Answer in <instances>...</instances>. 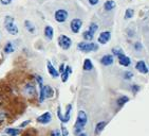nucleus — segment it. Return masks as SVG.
Returning a JSON list of instances; mask_svg holds the SVG:
<instances>
[{"label":"nucleus","instance_id":"obj_17","mask_svg":"<svg viewBox=\"0 0 149 136\" xmlns=\"http://www.w3.org/2000/svg\"><path fill=\"white\" fill-rule=\"evenodd\" d=\"M71 111H72V105L69 104L68 106H67L66 114H65V115H63V118H61V120H60V121L63 122V123H67V122L69 121L70 117H71Z\"/></svg>","mask_w":149,"mask_h":136},{"label":"nucleus","instance_id":"obj_32","mask_svg":"<svg viewBox=\"0 0 149 136\" xmlns=\"http://www.w3.org/2000/svg\"><path fill=\"white\" fill-rule=\"evenodd\" d=\"M125 79H127V80H129V79H131L132 77H133V75H132V73H129V71H127V73H125Z\"/></svg>","mask_w":149,"mask_h":136},{"label":"nucleus","instance_id":"obj_41","mask_svg":"<svg viewBox=\"0 0 149 136\" xmlns=\"http://www.w3.org/2000/svg\"><path fill=\"white\" fill-rule=\"evenodd\" d=\"M2 136H9V135H6V134H4V135H2Z\"/></svg>","mask_w":149,"mask_h":136},{"label":"nucleus","instance_id":"obj_37","mask_svg":"<svg viewBox=\"0 0 149 136\" xmlns=\"http://www.w3.org/2000/svg\"><path fill=\"white\" fill-rule=\"evenodd\" d=\"M65 68H66V66H65V64H61V65H60V67H59V70H58V73H59V75L61 73H63V70H65Z\"/></svg>","mask_w":149,"mask_h":136},{"label":"nucleus","instance_id":"obj_39","mask_svg":"<svg viewBox=\"0 0 149 136\" xmlns=\"http://www.w3.org/2000/svg\"><path fill=\"white\" fill-rule=\"evenodd\" d=\"M77 136H87L86 133H84V132H80V133L77 134Z\"/></svg>","mask_w":149,"mask_h":136},{"label":"nucleus","instance_id":"obj_26","mask_svg":"<svg viewBox=\"0 0 149 136\" xmlns=\"http://www.w3.org/2000/svg\"><path fill=\"white\" fill-rule=\"evenodd\" d=\"M8 117H9V113H8L6 110L0 109V122L6 121V119H8Z\"/></svg>","mask_w":149,"mask_h":136},{"label":"nucleus","instance_id":"obj_4","mask_svg":"<svg viewBox=\"0 0 149 136\" xmlns=\"http://www.w3.org/2000/svg\"><path fill=\"white\" fill-rule=\"evenodd\" d=\"M23 93L26 97L29 98H34L37 92H36V87H35V84L33 82H28V83L24 85L23 87Z\"/></svg>","mask_w":149,"mask_h":136},{"label":"nucleus","instance_id":"obj_28","mask_svg":"<svg viewBox=\"0 0 149 136\" xmlns=\"http://www.w3.org/2000/svg\"><path fill=\"white\" fill-rule=\"evenodd\" d=\"M97 29H98V26H97V25H96L95 23H92L91 25L89 26V29H88V30H89L90 32H92L93 34H95V32L97 31Z\"/></svg>","mask_w":149,"mask_h":136},{"label":"nucleus","instance_id":"obj_27","mask_svg":"<svg viewBox=\"0 0 149 136\" xmlns=\"http://www.w3.org/2000/svg\"><path fill=\"white\" fill-rule=\"evenodd\" d=\"M133 14H134V11L132 9H127L126 12H125V18L126 19H129V18H131L132 16H133Z\"/></svg>","mask_w":149,"mask_h":136},{"label":"nucleus","instance_id":"obj_10","mask_svg":"<svg viewBox=\"0 0 149 136\" xmlns=\"http://www.w3.org/2000/svg\"><path fill=\"white\" fill-rule=\"evenodd\" d=\"M47 69H48V73H49V75H51L52 78H58L59 77L58 70L52 65V63L50 61L47 62Z\"/></svg>","mask_w":149,"mask_h":136},{"label":"nucleus","instance_id":"obj_19","mask_svg":"<svg viewBox=\"0 0 149 136\" xmlns=\"http://www.w3.org/2000/svg\"><path fill=\"white\" fill-rule=\"evenodd\" d=\"M6 134L9 136H18L20 134V130L18 128H6Z\"/></svg>","mask_w":149,"mask_h":136},{"label":"nucleus","instance_id":"obj_20","mask_svg":"<svg viewBox=\"0 0 149 136\" xmlns=\"http://www.w3.org/2000/svg\"><path fill=\"white\" fill-rule=\"evenodd\" d=\"M24 27H26V29L28 30V32H30V33H32V34H34L35 32H36V28H35L34 23H31L30 20L24 21Z\"/></svg>","mask_w":149,"mask_h":136},{"label":"nucleus","instance_id":"obj_18","mask_svg":"<svg viewBox=\"0 0 149 136\" xmlns=\"http://www.w3.org/2000/svg\"><path fill=\"white\" fill-rule=\"evenodd\" d=\"M72 73V69L70 66H66V68H65V70H63V73H60L61 75V81L63 82H67L68 81V78H69L70 73Z\"/></svg>","mask_w":149,"mask_h":136},{"label":"nucleus","instance_id":"obj_12","mask_svg":"<svg viewBox=\"0 0 149 136\" xmlns=\"http://www.w3.org/2000/svg\"><path fill=\"white\" fill-rule=\"evenodd\" d=\"M118 63H120V65H122V66H129L130 63H131V61H130V58H128V56H126V55L124 54V53H122L120 55H118Z\"/></svg>","mask_w":149,"mask_h":136},{"label":"nucleus","instance_id":"obj_34","mask_svg":"<svg viewBox=\"0 0 149 136\" xmlns=\"http://www.w3.org/2000/svg\"><path fill=\"white\" fill-rule=\"evenodd\" d=\"M0 2H1V4H3V6H9L10 3L12 2V0H0Z\"/></svg>","mask_w":149,"mask_h":136},{"label":"nucleus","instance_id":"obj_21","mask_svg":"<svg viewBox=\"0 0 149 136\" xmlns=\"http://www.w3.org/2000/svg\"><path fill=\"white\" fill-rule=\"evenodd\" d=\"M83 68L85 71H90V70L93 69V64H92L91 60L90 58H86L85 62H84V65H83Z\"/></svg>","mask_w":149,"mask_h":136},{"label":"nucleus","instance_id":"obj_22","mask_svg":"<svg viewBox=\"0 0 149 136\" xmlns=\"http://www.w3.org/2000/svg\"><path fill=\"white\" fill-rule=\"evenodd\" d=\"M115 2L113 1V0H107L106 2H105V4H104V9L106 10V11H111V10H113L115 8Z\"/></svg>","mask_w":149,"mask_h":136},{"label":"nucleus","instance_id":"obj_35","mask_svg":"<svg viewBox=\"0 0 149 136\" xmlns=\"http://www.w3.org/2000/svg\"><path fill=\"white\" fill-rule=\"evenodd\" d=\"M30 122H31V121H30V120H26V121L22 122V123H21V125H19V128H24V127H26V125H29Z\"/></svg>","mask_w":149,"mask_h":136},{"label":"nucleus","instance_id":"obj_13","mask_svg":"<svg viewBox=\"0 0 149 136\" xmlns=\"http://www.w3.org/2000/svg\"><path fill=\"white\" fill-rule=\"evenodd\" d=\"M135 68L140 71L141 73H148V68L146 66V63L144 61H139L135 65Z\"/></svg>","mask_w":149,"mask_h":136},{"label":"nucleus","instance_id":"obj_40","mask_svg":"<svg viewBox=\"0 0 149 136\" xmlns=\"http://www.w3.org/2000/svg\"><path fill=\"white\" fill-rule=\"evenodd\" d=\"M1 103H2V96L0 95V104H1Z\"/></svg>","mask_w":149,"mask_h":136},{"label":"nucleus","instance_id":"obj_25","mask_svg":"<svg viewBox=\"0 0 149 136\" xmlns=\"http://www.w3.org/2000/svg\"><path fill=\"white\" fill-rule=\"evenodd\" d=\"M106 125H107L106 121H100V122H98L97 125H96V127H95V133H96V134L100 133V132H102V131L104 130V128L106 127Z\"/></svg>","mask_w":149,"mask_h":136},{"label":"nucleus","instance_id":"obj_6","mask_svg":"<svg viewBox=\"0 0 149 136\" xmlns=\"http://www.w3.org/2000/svg\"><path fill=\"white\" fill-rule=\"evenodd\" d=\"M68 12L66 11V10H63V9H60V10H57V11L55 12V14H54V18H55V20L57 21V23H65V21L68 19Z\"/></svg>","mask_w":149,"mask_h":136},{"label":"nucleus","instance_id":"obj_23","mask_svg":"<svg viewBox=\"0 0 149 136\" xmlns=\"http://www.w3.org/2000/svg\"><path fill=\"white\" fill-rule=\"evenodd\" d=\"M83 37L84 39H86L87 42H90L93 39V37H94V34L92 33V32H90L89 30H87V31H85L83 33Z\"/></svg>","mask_w":149,"mask_h":136},{"label":"nucleus","instance_id":"obj_30","mask_svg":"<svg viewBox=\"0 0 149 136\" xmlns=\"http://www.w3.org/2000/svg\"><path fill=\"white\" fill-rule=\"evenodd\" d=\"M112 53L114 55H116V56H118V55H120L122 53H123V51L120 49H116V48H114V49H112Z\"/></svg>","mask_w":149,"mask_h":136},{"label":"nucleus","instance_id":"obj_16","mask_svg":"<svg viewBox=\"0 0 149 136\" xmlns=\"http://www.w3.org/2000/svg\"><path fill=\"white\" fill-rule=\"evenodd\" d=\"M43 94H45V98H52L54 96V90L50 85H45L43 86Z\"/></svg>","mask_w":149,"mask_h":136},{"label":"nucleus","instance_id":"obj_42","mask_svg":"<svg viewBox=\"0 0 149 136\" xmlns=\"http://www.w3.org/2000/svg\"><path fill=\"white\" fill-rule=\"evenodd\" d=\"M148 71H149V70H148Z\"/></svg>","mask_w":149,"mask_h":136},{"label":"nucleus","instance_id":"obj_38","mask_svg":"<svg viewBox=\"0 0 149 136\" xmlns=\"http://www.w3.org/2000/svg\"><path fill=\"white\" fill-rule=\"evenodd\" d=\"M132 87H133L132 89H133V92H134V93H135V92H138V90H139V86H136V85H134V86H132Z\"/></svg>","mask_w":149,"mask_h":136},{"label":"nucleus","instance_id":"obj_15","mask_svg":"<svg viewBox=\"0 0 149 136\" xmlns=\"http://www.w3.org/2000/svg\"><path fill=\"white\" fill-rule=\"evenodd\" d=\"M45 36L48 41H52V38L54 36V30L51 26H47L45 28Z\"/></svg>","mask_w":149,"mask_h":136},{"label":"nucleus","instance_id":"obj_31","mask_svg":"<svg viewBox=\"0 0 149 136\" xmlns=\"http://www.w3.org/2000/svg\"><path fill=\"white\" fill-rule=\"evenodd\" d=\"M51 136H61V133L59 130H53L51 132Z\"/></svg>","mask_w":149,"mask_h":136},{"label":"nucleus","instance_id":"obj_8","mask_svg":"<svg viewBox=\"0 0 149 136\" xmlns=\"http://www.w3.org/2000/svg\"><path fill=\"white\" fill-rule=\"evenodd\" d=\"M83 26V21L80 20L79 18H74V19H72L71 23H70V28H71V31L73 33H78Z\"/></svg>","mask_w":149,"mask_h":136},{"label":"nucleus","instance_id":"obj_3","mask_svg":"<svg viewBox=\"0 0 149 136\" xmlns=\"http://www.w3.org/2000/svg\"><path fill=\"white\" fill-rule=\"evenodd\" d=\"M77 49L81 52L89 53L92 51H96L98 49V46L94 43H90V42H81L77 45Z\"/></svg>","mask_w":149,"mask_h":136},{"label":"nucleus","instance_id":"obj_24","mask_svg":"<svg viewBox=\"0 0 149 136\" xmlns=\"http://www.w3.org/2000/svg\"><path fill=\"white\" fill-rule=\"evenodd\" d=\"M129 101V98L127 97V96H122V97H120V98L116 100V103H118V106H123L125 103H127V102Z\"/></svg>","mask_w":149,"mask_h":136},{"label":"nucleus","instance_id":"obj_33","mask_svg":"<svg viewBox=\"0 0 149 136\" xmlns=\"http://www.w3.org/2000/svg\"><path fill=\"white\" fill-rule=\"evenodd\" d=\"M68 135V131H67V129L65 127H61V136H67Z\"/></svg>","mask_w":149,"mask_h":136},{"label":"nucleus","instance_id":"obj_29","mask_svg":"<svg viewBox=\"0 0 149 136\" xmlns=\"http://www.w3.org/2000/svg\"><path fill=\"white\" fill-rule=\"evenodd\" d=\"M22 136H35V131L34 129H30V130L26 131L24 133L22 134Z\"/></svg>","mask_w":149,"mask_h":136},{"label":"nucleus","instance_id":"obj_14","mask_svg":"<svg viewBox=\"0 0 149 136\" xmlns=\"http://www.w3.org/2000/svg\"><path fill=\"white\" fill-rule=\"evenodd\" d=\"M15 45L14 43H12V42H8V43L4 45V47H3V51H4V53H6V54H10V53H13L15 51Z\"/></svg>","mask_w":149,"mask_h":136},{"label":"nucleus","instance_id":"obj_1","mask_svg":"<svg viewBox=\"0 0 149 136\" xmlns=\"http://www.w3.org/2000/svg\"><path fill=\"white\" fill-rule=\"evenodd\" d=\"M87 121H88V117H87V114L84 112V111H79L77 114V118H76V122L74 125V133L78 134L80 132H83L84 128L87 125Z\"/></svg>","mask_w":149,"mask_h":136},{"label":"nucleus","instance_id":"obj_11","mask_svg":"<svg viewBox=\"0 0 149 136\" xmlns=\"http://www.w3.org/2000/svg\"><path fill=\"white\" fill-rule=\"evenodd\" d=\"M113 62H114V58H113V55L111 54L104 55L103 58H100V63L103 64L104 66H110L113 64Z\"/></svg>","mask_w":149,"mask_h":136},{"label":"nucleus","instance_id":"obj_7","mask_svg":"<svg viewBox=\"0 0 149 136\" xmlns=\"http://www.w3.org/2000/svg\"><path fill=\"white\" fill-rule=\"evenodd\" d=\"M36 120H37V122L41 123V125H48L52 120V114L50 113V112H45L43 114L38 116Z\"/></svg>","mask_w":149,"mask_h":136},{"label":"nucleus","instance_id":"obj_9","mask_svg":"<svg viewBox=\"0 0 149 136\" xmlns=\"http://www.w3.org/2000/svg\"><path fill=\"white\" fill-rule=\"evenodd\" d=\"M110 38H111V33H110V31H104V32H102L100 34V36H98V43L102 44V45H105V44H107L110 41Z\"/></svg>","mask_w":149,"mask_h":136},{"label":"nucleus","instance_id":"obj_36","mask_svg":"<svg viewBox=\"0 0 149 136\" xmlns=\"http://www.w3.org/2000/svg\"><path fill=\"white\" fill-rule=\"evenodd\" d=\"M98 1H100V0H89V3L91 6H96L98 3Z\"/></svg>","mask_w":149,"mask_h":136},{"label":"nucleus","instance_id":"obj_2","mask_svg":"<svg viewBox=\"0 0 149 136\" xmlns=\"http://www.w3.org/2000/svg\"><path fill=\"white\" fill-rule=\"evenodd\" d=\"M4 28L8 32H9L11 35H17L19 30H18V27L16 26L15 23L14 17H12L10 15L4 17Z\"/></svg>","mask_w":149,"mask_h":136},{"label":"nucleus","instance_id":"obj_5","mask_svg":"<svg viewBox=\"0 0 149 136\" xmlns=\"http://www.w3.org/2000/svg\"><path fill=\"white\" fill-rule=\"evenodd\" d=\"M58 45H59L61 49L68 50L72 45L71 38L69 36H67V35H60L59 37H58Z\"/></svg>","mask_w":149,"mask_h":136}]
</instances>
